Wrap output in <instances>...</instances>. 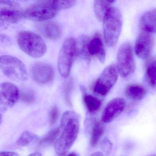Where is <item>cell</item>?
Instances as JSON below:
<instances>
[{
    "label": "cell",
    "mask_w": 156,
    "mask_h": 156,
    "mask_svg": "<svg viewBox=\"0 0 156 156\" xmlns=\"http://www.w3.org/2000/svg\"><path fill=\"white\" fill-rule=\"evenodd\" d=\"M13 1H28V0H13Z\"/></svg>",
    "instance_id": "obj_35"
},
{
    "label": "cell",
    "mask_w": 156,
    "mask_h": 156,
    "mask_svg": "<svg viewBox=\"0 0 156 156\" xmlns=\"http://www.w3.org/2000/svg\"><path fill=\"white\" fill-rule=\"evenodd\" d=\"M91 156H103V154L100 152H94V153H93V154H91Z\"/></svg>",
    "instance_id": "obj_31"
},
{
    "label": "cell",
    "mask_w": 156,
    "mask_h": 156,
    "mask_svg": "<svg viewBox=\"0 0 156 156\" xmlns=\"http://www.w3.org/2000/svg\"><path fill=\"white\" fill-rule=\"evenodd\" d=\"M111 3L108 0H94L95 14L99 21H103L107 12L111 7Z\"/></svg>",
    "instance_id": "obj_19"
},
{
    "label": "cell",
    "mask_w": 156,
    "mask_h": 156,
    "mask_svg": "<svg viewBox=\"0 0 156 156\" xmlns=\"http://www.w3.org/2000/svg\"><path fill=\"white\" fill-rule=\"evenodd\" d=\"M104 37L107 45L113 47L116 44L122 27V14L117 8L111 7L103 19Z\"/></svg>",
    "instance_id": "obj_2"
},
{
    "label": "cell",
    "mask_w": 156,
    "mask_h": 156,
    "mask_svg": "<svg viewBox=\"0 0 156 156\" xmlns=\"http://www.w3.org/2000/svg\"><path fill=\"white\" fill-rule=\"evenodd\" d=\"M37 136L30 131H24L22 134L17 141V145L19 146H25L37 139Z\"/></svg>",
    "instance_id": "obj_25"
},
{
    "label": "cell",
    "mask_w": 156,
    "mask_h": 156,
    "mask_svg": "<svg viewBox=\"0 0 156 156\" xmlns=\"http://www.w3.org/2000/svg\"><path fill=\"white\" fill-rule=\"evenodd\" d=\"M77 55L76 41L73 37H68L63 43L58 56V70L62 77L69 76Z\"/></svg>",
    "instance_id": "obj_4"
},
{
    "label": "cell",
    "mask_w": 156,
    "mask_h": 156,
    "mask_svg": "<svg viewBox=\"0 0 156 156\" xmlns=\"http://www.w3.org/2000/svg\"><path fill=\"white\" fill-rule=\"evenodd\" d=\"M19 154H17L16 152H11V151H2L0 153V156H18Z\"/></svg>",
    "instance_id": "obj_30"
},
{
    "label": "cell",
    "mask_w": 156,
    "mask_h": 156,
    "mask_svg": "<svg viewBox=\"0 0 156 156\" xmlns=\"http://www.w3.org/2000/svg\"><path fill=\"white\" fill-rule=\"evenodd\" d=\"M60 130V128L55 129L51 130L40 140L39 145L44 146L53 143L59 135Z\"/></svg>",
    "instance_id": "obj_24"
},
{
    "label": "cell",
    "mask_w": 156,
    "mask_h": 156,
    "mask_svg": "<svg viewBox=\"0 0 156 156\" xmlns=\"http://www.w3.org/2000/svg\"><path fill=\"white\" fill-rule=\"evenodd\" d=\"M105 132V129L102 123L96 122L93 127L90 138V145L92 147H96L99 143Z\"/></svg>",
    "instance_id": "obj_22"
},
{
    "label": "cell",
    "mask_w": 156,
    "mask_h": 156,
    "mask_svg": "<svg viewBox=\"0 0 156 156\" xmlns=\"http://www.w3.org/2000/svg\"><path fill=\"white\" fill-rule=\"evenodd\" d=\"M126 95L133 100H140L146 96L147 90L140 85L132 84L127 86L125 89Z\"/></svg>",
    "instance_id": "obj_17"
},
{
    "label": "cell",
    "mask_w": 156,
    "mask_h": 156,
    "mask_svg": "<svg viewBox=\"0 0 156 156\" xmlns=\"http://www.w3.org/2000/svg\"><path fill=\"white\" fill-rule=\"evenodd\" d=\"M32 79L38 83H50L54 77L53 68L46 63L37 62L33 65L30 70Z\"/></svg>",
    "instance_id": "obj_11"
},
{
    "label": "cell",
    "mask_w": 156,
    "mask_h": 156,
    "mask_svg": "<svg viewBox=\"0 0 156 156\" xmlns=\"http://www.w3.org/2000/svg\"><path fill=\"white\" fill-rule=\"evenodd\" d=\"M69 155H73V156H76L77 155V154H76V153H73V154H69Z\"/></svg>",
    "instance_id": "obj_34"
},
{
    "label": "cell",
    "mask_w": 156,
    "mask_h": 156,
    "mask_svg": "<svg viewBox=\"0 0 156 156\" xmlns=\"http://www.w3.org/2000/svg\"><path fill=\"white\" fill-rule=\"evenodd\" d=\"M119 73L117 67L115 65L107 66L96 82L94 86V91L101 95L107 94L116 83Z\"/></svg>",
    "instance_id": "obj_7"
},
{
    "label": "cell",
    "mask_w": 156,
    "mask_h": 156,
    "mask_svg": "<svg viewBox=\"0 0 156 156\" xmlns=\"http://www.w3.org/2000/svg\"><path fill=\"white\" fill-rule=\"evenodd\" d=\"M58 11L49 5L37 2L24 10V18L34 21H44L54 18Z\"/></svg>",
    "instance_id": "obj_9"
},
{
    "label": "cell",
    "mask_w": 156,
    "mask_h": 156,
    "mask_svg": "<svg viewBox=\"0 0 156 156\" xmlns=\"http://www.w3.org/2000/svg\"><path fill=\"white\" fill-rule=\"evenodd\" d=\"M73 87V82L72 80H69L66 84L65 87V95L66 100L69 105L71 102V95L72 94Z\"/></svg>",
    "instance_id": "obj_28"
},
{
    "label": "cell",
    "mask_w": 156,
    "mask_h": 156,
    "mask_svg": "<svg viewBox=\"0 0 156 156\" xmlns=\"http://www.w3.org/2000/svg\"><path fill=\"white\" fill-rule=\"evenodd\" d=\"M59 115V110L56 106H55L51 109L49 115V120L51 126L55 124L58 120Z\"/></svg>",
    "instance_id": "obj_27"
},
{
    "label": "cell",
    "mask_w": 156,
    "mask_h": 156,
    "mask_svg": "<svg viewBox=\"0 0 156 156\" xmlns=\"http://www.w3.org/2000/svg\"><path fill=\"white\" fill-rule=\"evenodd\" d=\"M21 99L25 103L32 104L35 101V94L32 90H26L22 94Z\"/></svg>",
    "instance_id": "obj_26"
},
{
    "label": "cell",
    "mask_w": 156,
    "mask_h": 156,
    "mask_svg": "<svg viewBox=\"0 0 156 156\" xmlns=\"http://www.w3.org/2000/svg\"><path fill=\"white\" fill-rule=\"evenodd\" d=\"M24 18V11L18 3L8 0L0 1L1 27L19 22Z\"/></svg>",
    "instance_id": "obj_8"
},
{
    "label": "cell",
    "mask_w": 156,
    "mask_h": 156,
    "mask_svg": "<svg viewBox=\"0 0 156 156\" xmlns=\"http://www.w3.org/2000/svg\"><path fill=\"white\" fill-rule=\"evenodd\" d=\"M20 97V90L14 84L9 82L1 83L0 86V104L3 111L13 106Z\"/></svg>",
    "instance_id": "obj_10"
},
{
    "label": "cell",
    "mask_w": 156,
    "mask_h": 156,
    "mask_svg": "<svg viewBox=\"0 0 156 156\" xmlns=\"http://www.w3.org/2000/svg\"><path fill=\"white\" fill-rule=\"evenodd\" d=\"M90 39L85 35H83L79 37L76 42L77 54L87 62L90 61L91 57L88 52V44Z\"/></svg>",
    "instance_id": "obj_18"
},
{
    "label": "cell",
    "mask_w": 156,
    "mask_h": 156,
    "mask_svg": "<svg viewBox=\"0 0 156 156\" xmlns=\"http://www.w3.org/2000/svg\"><path fill=\"white\" fill-rule=\"evenodd\" d=\"M101 147L102 151L107 154L111 152L112 149V144L108 138L104 139L101 142Z\"/></svg>",
    "instance_id": "obj_29"
},
{
    "label": "cell",
    "mask_w": 156,
    "mask_h": 156,
    "mask_svg": "<svg viewBox=\"0 0 156 156\" xmlns=\"http://www.w3.org/2000/svg\"><path fill=\"white\" fill-rule=\"evenodd\" d=\"M17 43L25 53L34 58L43 56L47 51L44 41L38 34L31 32L23 31L17 36Z\"/></svg>",
    "instance_id": "obj_3"
},
{
    "label": "cell",
    "mask_w": 156,
    "mask_h": 156,
    "mask_svg": "<svg viewBox=\"0 0 156 156\" xmlns=\"http://www.w3.org/2000/svg\"><path fill=\"white\" fill-rule=\"evenodd\" d=\"M2 73L8 78L16 82H24L28 79V73L24 64L18 58L9 55L0 58Z\"/></svg>",
    "instance_id": "obj_5"
},
{
    "label": "cell",
    "mask_w": 156,
    "mask_h": 156,
    "mask_svg": "<svg viewBox=\"0 0 156 156\" xmlns=\"http://www.w3.org/2000/svg\"><path fill=\"white\" fill-rule=\"evenodd\" d=\"M141 30L150 33H156V9L144 13L139 20Z\"/></svg>",
    "instance_id": "obj_16"
},
{
    "label": "cell",
    "mask_w": 156,
    "mask_h": 156,
    "mask_svg": "<svg viewBox=\"0 0 156 156\" xmlns=\"http://www.w3.org/2000/svg\"><path fill=\"white\" fill-rule=\"evenodd\" d=\"M76 2V0H37V2L47 4L57 10L70 9L74 6Z\"/></svg>",
    "instance_id": "obj_20"
},
{
    "label": "cell",
    "mask_w": 156,
    "mask_h": 156,
    "mask_svg": "<svg viewBox=\"0 0 156 156\" xmlns=\"http://www.w3.org/2000/svg\"><path fill=\"white\" fill-rule=\"evenodd\" d=\"M35 29L41 35L49 40H57L62 34L60 26L55 22H44L38 23L35 26Z\"/></svg>",
    "instance_id": "obj_14"
},
{
    "label": "cell",
    "mask_w": 156,
    "mask_h": 156,
    "mask_svg": "<svg viewBox=\"0 0 156 156\" xmlns=\"http://www.w3.org/2000/svg\"><path fill=\"white\" fill-rule=\"evenodd\" d=\"M146 77L149 85L156 88V60L151 61L147 66Z\"/></svg>",
    "instance_id": "obj_21"
},
{
    "label": "cell",
    "mask_w": 156,
    "mask_h": 156,
    "mask_svg": "<svg viewBox=\"0 0 156 156\" xmlns=\"http://www.w3.org/2000/svg\"><path fill=\"white\" fill-rule=\"evenodd\" d=\"M84 101L87 108L91 112H96L101 106V101L91 95H86L84 97Z\"/></svg>",
    "instance_id": "obj_23"
},
{
    "label": "cell",
    "mask_w": 156,
    "mask_h": 156,
    "mask_svg": "<svg viewBox=\"0 0 156 156\" xmlns=\"http://www.w3.org/2000/svg\"><path fill=\"white\" fill-rule=\"evenodd\" d=\"M88 52L90 57H96L100 62H105V51L101 36L98 34H96L90 40L88 44Z\"/></svg>",
    "instance_id": "obj_15"
},
{
    "label": "cell",
    "mask_w": 156,
    "mask_h": 156,
    "mask_svg": "<svg viewBox=\"0 0 156 156\" xmlns=\"http://www.w3.org/2000/svg\"><path fill=\"white\" fill-rule=\"evenodd\" d=\"M60 129L62 132L55 145L56 153L63 155L67 153L76 140L79 132V118L74 111L69 110L64 113Z\"/></svg>",
    "instance_id": "obj_1"
},
{
    "label": "cell",
    "mask_w": 156,
    "mask_h": 156,
    "mask_svg": "<svg viewBox=\"0 0 156 156\" xmlns=\"http://www.w3.org/2000/svg\"><path fill=\"white\" fill-rule=\"evenodd\" d=\"M151 33L142 31L138 35L135 44V52L141 59H147L151 53L154 44Z\"/></svg>",
    "instance_id": "obj_12"
},
{
    "label": "cell",
    "mask_w": 156,
    "mask_h": 156,
    "mask_svg": "<svg viewBox=\"0 0 156 156\" xmlns=\"http://www.w3.org/2000/svg\"><path fill=\"white\" fill-rule=\"evenodd\" d=\"M126 104V101L122 98H114L109 101L102 113V121L107 123L113 121L124 111Z\"/></svg>",
    "instance_id": "obj_13"
},
{
    "label": "cell",
    "mask_w": 156,
    "mask_h": 156,
    "mask_svg": "<svg viewBox=\"0 0 156 156\" xmlns=\"http://www.w3.org/2000/svg\"><path fill=\"white\" fill-rule=\"evenodd\" d=\"M117 67L121 77L128 78L136 70V62L131 44L125 43L119 47L117 56Z\"/></svg>",
    "instance_id": "obj_6"
},
{
    "label": "cell",
    "mask_w": 156,
    "mask_h": 156,
    "mask_svg": "<svg viewBox=\"0 0 156 156\" xmlns=\"http://www.w3.org/2000/svg\"><path fill=\"white\" fill-rule=\"evenodd\" d=\"M108 1L112 3H113V2H115L116 0H108Z\"/></svg>",
    "instance_id": "obj_33"
},
{
    "label": "cell",
    "mask_w": 156,
    "mask_h": 156,
    "mask_svg": "<svg viewBox=\"0 0 156 156\" xmlns=\"http://www.w3.org/2000/svg\"><path fill=\"white\" fill-rule=\"evenodd\" d=\"M30 155H31V156H41V154L39 152H35V153H33V154H30Z\"/></svg>",
    "instance_id": "obj_32"
}]
</instances>
